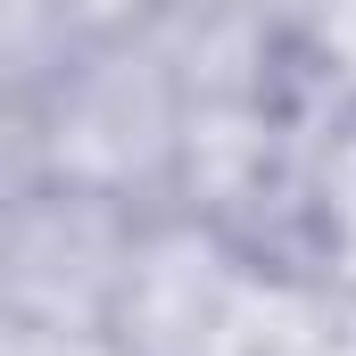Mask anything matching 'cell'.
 Segmentation results:
<instances>
[{"label":"cell","instance_id":"obj_1","mask_svg":"<svg viewBox=\"0 0 356 356\" xmlns=\"http://www.w3.org/2000/svg\"><path fill=\"white\" fill-rule=\"evenodd\" d=\"M191 83L158 25L67 50L33 91H8V182H67L141 216L175 207Z\"/></svg>","mask_w":356,"mask_h":356},{"label":"cell","instance_id":"obj_2","mask_svg":"<svg viewBox=\"0 0 356 356\" xmlns=\"http://www.w3.org/2000/svg\"><path fill=\"white\" fill-rule=\"evenodd\" d=\"M0 323L108 340V307L141 241V207L67 191V182H0Z\"/></svg>","mask_w":356,"mask_h":356},{"label":"cell","instance_id":"obj_3","mask_svg":"<svg viewBox=\"0 0 356 356\" xmlns=\"http://www.w3.org/2000/svg\"><path fill=\"white\" fill-rule=\"evenodd\" d=\"M249 273H257V257L232 232H216L182 207L141 216V241H133L116 307H108V348L116 356H216Z\"/></svg>","mask_w":356,"mask_h":356},{"label":"cell","instance_id":"obj_4","mask_svg":"<svg viewBox=\"0 0 356 356\" xmlns=\"http://www.w3.org/2000/svg\"><path fill=\"white\" fill-rule=\"evenodd\" d=\"M340 348H348V290L307 266H257L216 340V356H340Z\"/></svg>","mask_w":356,"mask_h":356},{"label":"cell","instance_id":"obj_5","mask_svg":"<svg viewBox=\"0 0 356 356\" xmlns=\"http://www.w3.org/2000/svg\"><path fill=\"white\" fill-rule=\"evenodd\" d=\"M75 356H116V348H108V340H83V348H75Z\"/></svg>","mask_w":356,"mask_h":356}]
</instances>
